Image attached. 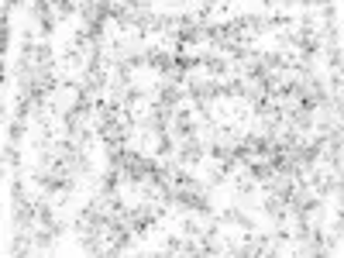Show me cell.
<instances>
[{
    "instance_id": "2",
    "label": "cell",
    "mask_w": 344,
    "mask_h": 258,
    "mask_svg": "<svg viewBox=\"0 0 344 258\" xmlns=\"http://www.w3.org/2000/svg\"><path fill=\"white\" fill-rule=\"evenodd\" d=\"M3 166H10V169H17V166H21V155H17V148H3Z\"/></svg>"
},
{
    "instance_id": "1",
    "label": "cell",
    "mask_w": 344,
    "mask_h": 258,
    "mask_svg": "<svg viewBox=\"0 0 344 258\" xmlns=\"http://www.w3.org/2000/svg\"><path fill=\"white\" fill-rule=\"evenodd\" d=\"M24 131H28V128H24V121H10L7 138H10V141H21V138H24Z\"/></svg>"
}]
</instances>
